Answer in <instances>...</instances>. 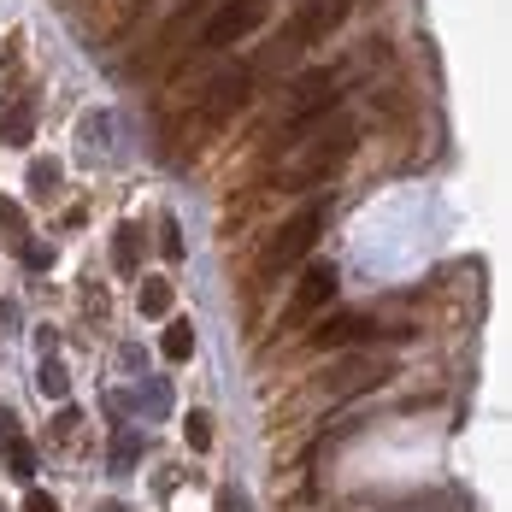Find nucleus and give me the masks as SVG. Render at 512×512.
<instances>
[{
	"label": "nucleus",
	"mask_w": 512,
	"mask_h": 512,
	"mask_svg": "<svg viewBox=\"0 0 512 512\" xmlns=\"http://www.w3.org/2000/svg\"><path fill=\"white\" fill-rule=\"evenodd\" d=\"M359 148V124L354 118H342V112H330V118H318L307 130V148L289 159L283 171H277V189H318V183H330Z\"/></svg>",
	"instance_id": "f257e3e1"
},
{
	"label": "nucleus",
	"mask_w": 512,
	"mask_h": 512,
	"mask_svg": "<svg viewBox=\"0 0 512 512\" xmlns=\"http://www.w3.org/2000/svg\"><path fill=\"white\" fill-rule=\"evenodd\" d=\"M348 12H354V0H301V12L277 30V42L259 53V65H248V71H254V77L259 71H289L307 48H318L324 36H336Z\"/></svg>",
	"instance_id": "f03ea898"
},
{
	"label": "nucleus",
	"mask_w": 512,
	"mask_h": 512,
	"mask_svg": "<svg viewBox=\"0 0 512 512\" xmlns=\"http://www.w3.org/2000/svg\"><path fill=\"white\" fill-rule=\"evenodd\" d=\"M324 218H330V206H324V201H307L301 212H289V218L277 224V236H271L265 259H259V271H265V277H289V271H295V265L318 248Z\"/></svg>",
	"instance_id": "7ed1b4c3"
},
{
	"label": "nucleus",
	"mask_w": 512,
	"mask_h": 512,
	"mask_svg": "<svg viewBox=\"0 0 512 512\" xmlns=\"http://www.w3.org/2000/svg\"><path fill=\"white\" fill-rule=\"evenodd\" d=\"M265 12H271V0H218V6H206L195 48L218 53V48H236V42H248L259 24H265Z\"/></svg>",
	"instance_id": "20e7f679"
},
{
	"label": "nucleus",
	"mask_w": 512,
	"mask_h": 512,
	"mask_svg": "<svg viewBox=\"0 0 512 512\" xmlns=\"http://www.w3.org/2000/svg\"><path fill=\"white\" fill-rule=\"evenodd\" d=\"M254 95V71L248 65H224V71H212L201 83V101H195V124L212 130V124H230L242 106Z\"/></svg>",
	"instance_id": "39448f33"
},
{
	"label": "nucleus",
	"mask_w": 512,
	"mask_h": 512,
	"mask_svg": "<svg viewBox=\"0 0 512 512\" xmlns=\"http://www.w3.org/2000/svg\"><path fill=\"white\" fill-rule=\"evenodd\" d=\"M336 301V265H307L301 271V283H295V295H289V307H283V330H307L318 312Z\"/></svg>",
	"instance_id": "423d86ee"
},
{
	"label": "nucleus",
	"mask_w": 512,
	"mask_h": 512,
	"mask_svg": "<svg viewBox=\"0 0 512 512\" xmlns=\"http://www.w3.org/2000/svg\"><path fill=\"white\" fill-rule=\"evenodd\" d=\"M389 377H395V365L383 354H354V359H342V365L324 371V389L348 401V395H365V389H377V383H389Z\"/></svg>",
	"instance_id": "0eeeda50"
},
{
	"label": "nucleus",
	"mask_w": 512,
	"mask_h": 512,
	"mask_svg": "<svg viewBox=\"0 0 512 512\" xmlns=\"http://www.w3.org/2000/svg\"><path fill=\"white\" fill-rule=\"evenodd\" d=\"M371 336H377V318L371 312H330V318H312L307 324V342L324 348V354H336L348 342H371Z\"/></svg>",
	"instance_id": "6e6552de"
},
{
	"label": "nucleus",
	"mask_w": 512,
	"mask_h": 512,
	"mask_svg": "<svg viewBox=\"0 0 512 512\" xmlns=\"http://www.w3.org/2000/svg\"><path fill=\"white\" fill-rule=\"evenodd\" d=\"M159 354L171 359V365H183V359H195V324H189V318H177V324H165V336H159Z\"/></svg>",
	"instance_id": "1a4fd4ad"
},
{
	"label": "nucleus",
	"mask_w": 512,
	"mask_h": 512,
	"mask_svg": "<svg viewBox=\"0 0 512 512\" xmlns=\"http://www.w3.org/2000/svg\"><path fill=\"white\" fill-rule=\"evenodd\" d=\"M0 142H30V101H12L6 106V124H0Z\"/></svg>",
	"instance_id": "9d476101"
},
{
	"label": "nucleus",
	"mask_w": 512,
	"mask_h": 512,
	"mask_svg": "<svg viewBox=\"0 0 512 512\" xmlns=\"http://www.w3.org/2000/svg\"><path fill=\"white\" fill-rule=\"evenodd\" d=\"M0 242L24 248V206L12 201V195H0Z\"/></svg>",
	"instance_id": "9b49d317"
},
{
	"label": "nucleus",
	"mask_w": 512,
	"mask_h": 512,
	"mask_svg": "<svg viewBox=\"0 0 512 512\" xmlns=\"http://www.w3.org/2000/svg\"><path fill=\"white\" fill-rule=\"evenodd\" d=\"M6 465H12V477H30L36 460H30V442L18 436V424H6Z\"/></svg>",
	"instance_id": "f8f14e48"
},
{
	"label": "nucleus",
	"mask_w": 512,
	"mask_h": 512,
	"mask_svg": "<svg viewBox=\"0 0 512 512\" xmlns=\"http://www.w3.org/2000/svg\"><path fill=\"white\" fill-rule=\"evenodd\" d=\"M142 312H148V318H165V312H171V283H165V277H148V283H142Z\"/></svg>",
	"instance_id": "ddd939ff"
},
{
	"label": "nucleus",
	"mask_w": 512,
	"mask_h": 512,
	"mask_svg": "<svg viewBox=\"0 0 512 512\" xmlns=\"http://www.w3.org/2000/svg\"><path fill=\"white\" fill-rule=\"evenodd\" d=\"M183 436H189L195 454H206V448H212V418H206V412H189V418H183Z\"/></svg>",
	"instance_id": "4468645a"
},
{
	"label": "nucleus",
	"mask_w": 512,
	"mask_h": 512,
	"mask_svg": "<svg viewBox=\"0 0 512 512\" xmlns=\"http://www.w3.org/2000/svg\"><path fill=\"white\" fill-rule=\"evenodd\" d=\"M65 389H71V377H65V365H59V359H48V365H42V395H53V401H59Z\"/></svg>",
	"instance_id": "2eb2a0df"
},
{
	"label": "nucleus",
	"mask_w": 512,
	"mask_h": 512,
	"mask_svg": "<svg viewBox=\"0 0 512 512\" xmlns=\"http://www.w3.org/2000/svg\"><path fill=\"white\" fill-rule=\"evenodd\" d=\"M53 183H59V165H53V159H36V171H30V189H36V195H53Z\"/></svg>",
	"instance_id": "dca6fc26"
},
{
	"label": "nucleus",
	"mask_w": 512,
	"mask_h": 512,
	"mask_svg": "<svg viewBox=\"0 0 512 512\" xmlns=\"http://www.w3.org/2000/svg\"><path fill=\"white\" fill-rule=\"evenodd\" d=\"M77 430H83V412H77V407H65L59 418H53V442H71Z\"/></svg>",
	"instance_id": "f3484780"
},
{
	"label": "nucleus",
	"mask_w": 512,
	"mask_h": 512,
	"mask_svg": "<svg viewBox=\"0 0 512 512\" xmlns=\"http://www.w3.org/2000/svg\"><path fill=\"white\" fill-rule=\"evenodd\" d=\"M159 254L183 259V230H177V218H165V230H159Z\"/></svg>",
	"instance_id": "a211bd4d"
},
{
	"label": "nucleus",
	"mask_w": 512,
	"mask_h": 512,
	"mask_svg": "<svg viewBox=\"0 0 512 512\" xmlns=\"http://www.w3.org/2000/svg\"><path fill=\"white\" fill-rule=\"evenodd\" d=\"M18 512H59V501H53L48 489H30V495H24V507Z\"/></svg>",
	"instance_id": "6ab92c4d"
},
{
	"label": "nucleus",
	"mask_w": 512,
	"mask_h": 512,
	"mask_svg": "<svg viewBox=\"0 0 512 512\" xmlns=\"http://www.w3.org/2000/svg\"><path fill=\"white\" fill-rule=\"evenodd\" d=\"M136 448H142V442H136V436H118V471H124V465H136Z\"/></svg>",
	"instance_id": "aec40b11"
},
{
	"label": "nucleus",
	"mask_w": 512,
	"mask_h": 512,
	"mask_svg": "<svg viewBox=\"0 0 512 512\" xmlns=\"http://www.w3.org/2000/svg\"><path fill=\"white\" fill-rule=\"evenodd\" d=\"M24 259H30V271H48V248H24Z\"/></svg>",
	"instance_id": "412c9836"
},
{
	"label": "nucleus",
	"mask_w": 512,
	"mask_h": 512,
	"mask_svg": "<svg viewBox=\"0 0 512 512\" xmlns=\"http://www.w3.org/2000/svg\"><path fill=\"white\" fill-rule=\"evenodd\" d=\"M218 512H248V501H242V495H236V489H230V495H224V501H218Z\"/></svg>",
	"instance_id": "4be33fe9"
},
{
	"label": "nucleus",
	"mask_w": 512,
	"mask_h": 512,
	"mask_svg": "<svg viewBox=\"0 0 512 512\" xmlns=\"http://www.w3.org/2000/svg\"><path fill=\"white\" fill-rule=\"evenodd\" d=\"M101 512H124V507H101Z\"/></svg>",
	"instance_id": "5701e85b"
},
{
	"label": "nucleus",
	"mask_w": 512,
	"mask_h": 512,
	"mask_svg": "<svg viewBox=\"0 0 512 512\" xmlns=\"http://www.w3.org/2000/svg\"><path fill=\"white\" fill-rule=\"evenodd\" d=\"M136 6H148V0H136Z\"/></svg>",
	"instance_id": "b1692460"
}]
</instances>
